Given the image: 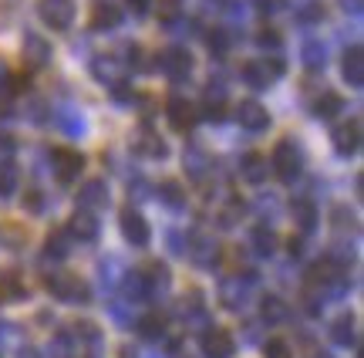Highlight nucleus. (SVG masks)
<instances>
[{"mask_svg":"<svg viewBox=\"0 0 364 358\" xmlns=\"http://www.w3.org/2000/svg\"><path fill=\"white\" fill-rule=\"evenodd\" d=\"M300 251H304V243H300V237H294L290 240V253H300Z\"/></svg>","mask_w":364,"mask_h":358,"instance_id":"nucleus-47","label":"nucleus"},{"mask_svg":"<svg viewBox=\"0 0 364 358\" xmlns=\"http://www.w3.org/2000/svg\"><path fill=\"white\" fill-rule=\"evenodd\" d=\"M341 7L351 11V14H361V0H341Z\"/></svg>","mask_w":364,"mask_h":358,"instance_id":"nucleus-45","label":"nucleus"},{"mask_svg":"<svg viewBox=\"0 0 364 358\" xmlns=\"http://www.w3.org/2000/svg\"><path fill=\"white\" fill-rule=\"evenodd\" d=\"M48 58H51V48L44 44V38H38V34H27V38H24V65L27 68H44V65H48Z\"/></svg>","mask_w":364,"mask_h":358,"instance_id":"nucleus-20","label":"nucleus"},{"mask_svg":"<svg viewBox=\"0 0 364 358\" xmlns=\"http://www.w3.org/2000/svg\"><path fill=\"white\" fill-rule=\"evenodd\" d=\"M186 169H189L193 176H203V169H206V159H203V152H199V149H193V152H189V159H186Z\"/></svg>","mask_w":364,"mask_h":358,"instance_id":"nucleus-36","label":"nucleus"},{"mask_svg":"<svg viewBox=\"0 0 364 358\" xmlns=\"http://www.w3.org/2000/svg\"><path fill=\"white\" fill-rule=\"evenodd\" d=\"M54 358H68V335L54 338Z\"/></svg>","mask_w":364,"mask_h":358,"instance_id":"nucleus-43","label":"nucleus"},{"mask_svg":"<svg viewBox=\"0 0 364 358\" xmlns=\"http://www.w3.org/2000/svg\"><path fill=\"white\" fill-rule=\"evenodd\" d=\"M11 156H14V139L11 135H0V166L11 162Z\"/></svg>","mask_w":364,"mask_h":358,"instance_id":"nucleus-39","label":"nucleus"},{"mask_svg":"<svg viewBox=\"0 0 364 358\" xmlns=\"http://www.w3.org/2000/svg\"><path fill=\"white\" fill-rule=\"evenodd\" d=\"M260 44H263V48H280V34H277V31H263Z\"/></svg>","mask_w":364,"mask_h":358,"instance_id":"nucleus-42","label":"nucleus"},{"mask_svg":"<svg viewBox=\"0 0 364 358\" xmlns=\"http://www.w3.org/2000/svg\"><path fill=\"white\" fill-rule=\"evenodd\" d=\"M203 115H206L209 122H220L223 115H226V108H223V102H209L206 108H199V119H203Z\"/></svg>","mask_w":364,"mask_h":358,"instance_id":"nucleus-37","label":"nucleus"},{"mask_svg":"<svg viewBox=\"0 0 364 358\" xmlns=\"http://www.w3.org/2000/svg\"><path fill=\"white\" fill-rule=\"evenodd\" d=\"M260 311H263V321H267V325H284L287 315H290L284 305V298H277V294H267V298H263Z\"/></svg>","mask_w":364,"mask_h":358,"instance_id":"nucleus-24","label":"nucleus"},{"mask_svg":"<svg viewBox=\"0 0 364 358\" xmlns=\"http://www.w3.org/2000/svg\"><path fill=\"white\" fill-rule=\"evenodd\" d=\"M122 358H135V352H132V348H125V352H122Z\"/></svg>","mask_w":364,"mask_h":358,"instance_id":"nucleus-48","label":"nucleus"},{"mask_svg":"<svg viewBox=\"0 0 364 358\" xmlns=\"http://www.w3.org/2000/svg\"><path fill=\"white\" fill-rule=\"evenodd\" d=\"M253 7H257L260 14H270L273 7H277V0H253Z\"/></svg>","mask_w":364,"mask_h":358,"instance_id":"nucleus-44","label":"nucleus"},{"mask_svg":"<svg viewBox=\"0 0 364 358\" xmlns=\"http://www.w3.org/2000/svg\"><path fill=\"white\" fill-rule=\"evenodd\" d=\"M344 78H348V85H354V88H361L364 85V54H361V48H348V54H344Z\"/></svg>","mask_w":364,"mask_h":358,"instance_id":"nucleus-22","label":"nucleus"},{"mask_svg":"<svg viewBox=\"0 0 364 358\" xmlns=\"http://www.w3.org/2000/svg\"><path fill=\"white\" fill-rule=\"evenodd\" d=\"M118 223H122L125 240H129V243H135V247H145V243L152 240V230H149V223H145V216L139 210H132V206L122 213V220H118Z\"/></svg>","mask_w":364,"mask_h":358,"instance_id":"nucleus-7","label":"nucleus"},{"mask_svg":"<svg viewBox=\"0 0 364 358\" xmlns=\"http://www.w3.org/2000/svg\"><path fill=\"white\" fill-rule=\"evenodd\" d=\"M61 122H65V132L68 135H81V119H75L71 112H65V115H61Z\"/></svg>","mask_w":364,"mask_h":358,"instance_id":"nucleus-40","label":"nucleus"},{"mask_svg":"<svg viewBox=\"0 0 364 358\" xmlns=\"http://www.w3.org/2000/svg\"><path fill=\"white\" fill-rule=\"evenodd\" d=\"M280 71H284L280 61H273V65H267V61H250V65H243V78H247L253 88H267L273 81V75H280Z\"/></svg>","mask_w":364,"mask_h":358,"instance_id":"nucleus-14","label":"nucleus"},{"mask_svg":"<svg viewBox=\"0 0 364 358\" xmlns=\"http://www.w3.org/2000/svg\"><path fill=\"white\" fill-rule=\"evenodd\" d=\"M38 14L44 24H51L54 31H68L75 21V0H41Z\"/></svg>","mask_w":364,"mask_h":358,"instance_id":"nucleus-4","label":"nucleus"},{"mask_svg":"<svg viewBox=\"0 0 364 358\" xmlns=\"http://www.w3.org/2000/svg\"><path fill=\"white\" fill-rule=\"evenodd\" d=\"M24 206H27V213H41V210H44V199H41V193H38V189H27Z\"/></svg>","mask_w":364,"mask_h":358,"instance_id":"nucleus-38","label":"nucleus"},{"mask_svg":"<svg viewBox=\"0 0 364 358\" xmlns=\"http://www.w3.org/2000/svg\"><path fill=\"white\" fill-rule=\"evenodd\" d=\"M145 278V298H166L172 288V274L166 264H149L142 270Z\"/></svg>","mask_w":364,"mask_h":358,"instance_id":"nucleus-11","label":"nucleus"},{"mask_svg":"<svg viewBox=\"0 0 364 358\" xmlns=\"http://www.w3.org/2000/svg\"><path fill=\"white\" fill-rule=\"evenodd\" d=\"M159 199H162V203H169V206H176V210L186 206V193H182L179 183H162L159 186Z\"/></svg>","mask_w":364,"mask_h":358,"instance_id":"nucleus-31","label":"nucleus"},{"mask_svg":"<svg viewBox=\"0 0 364 358\" xmlns=\"http://www.w3.org/2000/svg\"><path fill=\"white\" fill-rule=\"evenodd\" d=\"M236 122L247 129V132H263L267 125H270V115H267V108L260 102H240L236 105Z\"/></svg>","mask_w":364,"mask_h":358,"instance_id":"nucleus-10","label":"nucleus"},{"mask_svg":"<svg viewBox=\"0 0 364 358\" xmlns=\"http://www.w3.org/2000/svg\"><path fill=\"white\" fill-rule=\"evenodd\" d=\"M263 358H294V355H290V345H287V342L270 338V342L263 345Z\"/></svg>","mask_w":364,"mask_h":358,"instance_id":"nucleus-35","label":"nucleus"},{"mask_svg":"<svg viewBox=\"0 0 364 358\" xmlns=\"http://www.w3.org/2000/svg\"><path fill=\"white\" fill-rule=\"evenodd\" d=\"M129 4H132V11H139V14L149 7V0H129Z\"/></svg>","mask_w":364,"mask_h":358,"instance_id":"nucleus-46","label":"nucleus"},{"mask_svg":"<svg viewBox=\"0 0 364 358\" xmlns=\"http://www.w3.org/2000/svg\"><path fill=\"white\" fill-rule=\"evenodd\" d=\"M358 146H361V122L358 119H351L348 125L334 129V149H338L341 156H354Z\"/></svg>","mask_w":364,"mask_h":358,"instance_id":"nucleus-13","label":"nucleus"},{"mask_svg":"<svg viewBox=\"0 0 364 358\" xmlns=\"http://www.w3.org/2000/svg\"><path fill=\"white\" fill-rule=\"evenodd\" d=\"M203 355L206 358H230L236 352V342L230 332H223V328H209V332H203Z\"/></svg>","mask_w":364,"mask_h":358,"instance_id":"nucleus-6","label":"nucleus"},{"mask_svg":"<svg viewBox=\"0 0 364 358\" xmlns=\"http://www.w3.org/2000/svg\"><path fill=\"white\" fill-rule=\"evenodd\" d=\"M17 183H21V173H17V166H14V162H4V166H0V196H4V199L14 196Z\"/></svg>","mask_w":364,"mask_h":358,"instance_id":"nucleus-28","label":"nucleus"},{"mask_svg":"<svg viewBox=\"0 0 364 358\" xmlns=\"http://www.w3.org/2000/svg\"><path fill=\"white\" fill-rule=\"evenodd\" d=\"M78 203H81V210H102L105 203H108V186H105L102 179L85 183L78 189Z\"/></svg>","mask_w":364,"mask_h":358,"instance_id":"nucleus-18","label":"nucleus"},{"mask_svg":"<svg viewBox=\"0 0 364 358\" xmlns=\"http://www.w3.org/2000/svg\"><path fill=\"white\" fill-rule=\"evenodd\" d=\"M68 233H71L75 240H85V243L95 240L98 237V216H95L91 210H78L75 216H71V223H68Z\"/></svg>","mask_w":364,"mask_h":358,"instance_id":"nucleus-16","label":"nucleus"},{"mask_svg":"<svg viewBox=\"0 0 364 358\" xmlns=\"http://www.w3.org/2000/svg\"><path fill=\"white\" fill-rule=\"evenodd\" d=\"M179 14H182V0H159V21L172 24V21H179Z\"/></svg>","mask_w":364,"mask_h":358,"instance_id":"nucleus-34","label":"nucleus"},{"mask_svg":"<svg viewBox=\"0 0 364 358\" xmlns=\"http://www.w3.org/2000/svg\"><path fill=\"white\" fill-rule=\"evenodd\" d=\"M48 257H54V260H61V257H68V251H71V233L68 230H54L51 237H48Z\"/></svg>","mask_w":364,"mask_h":358,"instance_id":"nucleus-26","label":"nucleus"},{"mask_svg":"<svg viewBox=\"0 0 364 358\" xmlns=\"http://www.w3.org/2000/svg\"><path fill=\"white\" fill-rule=\"evenodd\" d=\"M250 280H253V278H247V280L226 278L220 284V301L226 307H233V311H236V307H243V305H247V284H250Z\"/></svg>","mask_w":364,"mask_h":358,"instance_id":"nucleus-17","label":"nucleus"},{"mask_svg":"<svg viewBox=\"0 0 364 358\" xmlns=\"http://www.w3.org/2000/svg\"><path fill=\"white\" fill-rule=\"evenodd\" d=\"M159 68H162L172 81H182L193 71V54L182 51V48H166V51L159 54Z\"/></svg>","mask_w":364,"mask_h":358,"instance_id":"nucleus-5","label":"nucleus"},{"mask_svg":"<svg viewBox=\"0 0 364 358\" xmlns=\"http://www.w3.org/2000/svg\"><path fill=\"white\" fill-rule=\"evenodd\" d=\"M304 65L311 68H321L324 65V44H317V41H307V44H304Z\"/></svg>","mask_w":364,"mask_h":358,"instance_id":"nucleus-33","label":"nucleus"},{"mask_svg":"<svg viewBox=\"0 0 364 358\" xmlns=\"http://www.w3.org/2000/svg\"><path fill=\"white\" fill-rule=\"evenodd\" d=\"M240 176H243L247 183L260 186L263 179H267V159H263V156H257V152L243 156V159H240Z\"/></svg>","mask_w":364,"mask_h":358,"instance_id":"nucleus-21","label":"nucleus"},{"mask_svg":"<svg viewBox=\"0 0 364 358\" xmlns=\"http://www.w3.org/2000/svg\"><path fill=\"white\" fill-rule=\"evenodd\" d=\"M48 288L58 301H65V305H85L91 294H88V284L78 278V274H51L48 278Z\"/></svg>","mask_w":364,"mask_h":358,"instance_id":"nucleus-2","label":"nucleus"},{"mask_svg":"<svg viewBox=\"0 0 364 358\" xmlns=\"http://www.w3.org/2000/svg\"><path fill=\"white\" fill-rule=\"evenodd\" d=\"M166 112H169V122L176 132H189L196 122H199V105L186 102V98H172L169 105H166Z\"/></svg>","mask_w":364,"mask_h":358,"instance_id":"nucleus-8","label":"nucleus"},{"mask_svg":"<svg viewBox=\"0 0 364 358\" xmlns=\"http://www.w3.org/2000/svg\"><path fill=\"white\" fill-rule=\"evenodd\" d=\"M273 169L280 176V183H294L304 173V152H300V146L294 139L277 142V149H273Z\"/></svg>","mask_w":364,"mask_h":358,"instance_id":"nucleus-1","label":"nucleus"},{"mask_svg":"<svg viewBox=\"0 0 364 358\" xmlns=\"http://www.w3.org/2000/svg\"><path fill=\"white\" fill-rule=\"evenodd\" d=\"M209 44L216 48V54H226V48H230V44H226V34H223V31H213V34H209Z\"/></svg>","mask_w":364,"mask_h":358,"instance_id":"nucleus-41","label":"nucleus"},{"mask_svg":"<svg viewBox=\"0 0 364 358\" xmlns=\"http://www.w3.org/2000/svg\"><path fill=\"white\" fill-rule=\"evenodd\" d=\"M135 152L142 156V159H166L169 156V146L159 139V132H149V129H142L139 132V139H135Z\"/></svg>","mask_w":364,"mask_h":358,"instance_id":"nucleus-15","label":"nucleus"},{"mask_svg":"<svg viewBox=\"0 0 364 358\" xmlns=\"http://www.w3.org/2000/svg\"><path fill=\"white\" fill-rule=\"evenodd\" d=\"M91 71H95V78L105 81V85H112V88H118L122 78H125V71H122V61H118V58H95Z\"/></svg>","mask_w":364,"mask_h":358,"instance_id":"nucleus-19","label":"nucleus"},{"mask_svg":"<svg viewBox=\"0 0 364 358\" xmlns=\"http://www.w3.org/2000/svg\"><path fill=\"white\" fill-rule=\"evenodd\" d=\"M118 24H122L118 4H112V0H98V4L91 7V27H95V31H115Z\"/></svg>","mask_w":364,"mask_h":358,"instance_id":"nucleus-12","label":"nucleus"},{"mask_svg":"<svg viewBox=\"0 0 364 358\" xmlns=\"http://www.w3.org/2000/svg\"><path fill=\"white\" fill-rule=\"evenodd\" d=\"M341 105H344V102H341V95L338 92H327V95H321V98H317L314 112H317L321 119H334V115L341 112Z\"/></svg>","mask_w":364,"mask_h":358,"instance_id":"nucleus-29","label":"nucleus"},{"mask_svg":"<svg viewBox=\"0 0 364 358\" xmlns=\"http://www.w3.org/2000/svg\"><path fill=\"white\" fill-rule=\"evenodd\" d=\"M125 298H129V301H145V278H142V270H132L129 278H125Z\"/></svg>","mask_w":364,"mask_h":358,"instance_id":"nucleus-32","label":"nucleus"},{"mask_svg":"<svg viewBox=\"0 0 364 358\" xmlns=\"http://www.w3.org/2000/svg\"><path fill=\"white\" fill-rule=\"evenodd\" d=\"M294 220H297V226L304 233H311L314 226H317V206H314L311 199H297L294 203Z\"/></svg>","mask_w":364,"mask_h":358,"instance_id":"nucleus-25","label":"nucleus"},{"mask_svg":"<svg viewBox=\"0 0 364 358\" xmlns=\"http://www.w3.org/2000/svg\"><path fill=\"white\" fill-rule=\"evenodd\" d=\"M331 335H334V342L338 345H358V321L351 318V315H344V318L334 321V328H331Z\"/></svg>","mask_w":364,"mask_h":358,"instance_id":"nucleus-23","label":"nucleus"},{"mask_svg":"<svg viewBox=\"0 0 364 358\" xmlns=\"http://www.w3.org/2000/svg\"><path fill=\"white\" fill-rule=\"evenodd\" d=\"M216 257H220V243H216L213 237H203V233H196V237L189 240V260H193L196 267L209 270V267L216 264Z\"/></svg>","mask_w":364,"mask_h":358,"instance_id":"nucleus-9","label":"nucleus"},{"mask_svg":"<svg viewBox=\"0 0 364 358\" xmlns=\"http://www.w3.org/2000/svg\"><path fill=\"white\" fill-rule=\"evenodd\" d=\"M51 169H54V179L58 183H75L85 169V156L78 152H71V149H54L51 152Z\"/></svg>","mask_w":364,"mask_h":358,"instance_id":"nucleus-3","label":"nucleus"},{"mask_svg":"<svg viewBox=\"0 0 364 358\" xmlns=\"http://www.w3.org/2000/svg\"><path fill=\"white\" fill-rule=\"evenodd\" d=\"M139 335L149 338V342L162 338V335H166V318H162V315H145V318L139 321Z\"/></svg>","mask_w":364,"mask_h":358,"instance_id":"nucleus-27","label":"nucleus"},{"mask_svg":"<svg viewBox=\"0 0 364 358\" xmlns=\"http://www.w3.org/2000/svg\"><path fill=\"white\" fill-rule=\"evenodd\" d=\"M253 251L260 253V257H270V253L277 251V237H273L267 226H257V230H253Z\"/></svg>","mask_w":364,"mask_h":358,"instance_id":"nucleus-30","label":"nucleus"}]
</instances>
